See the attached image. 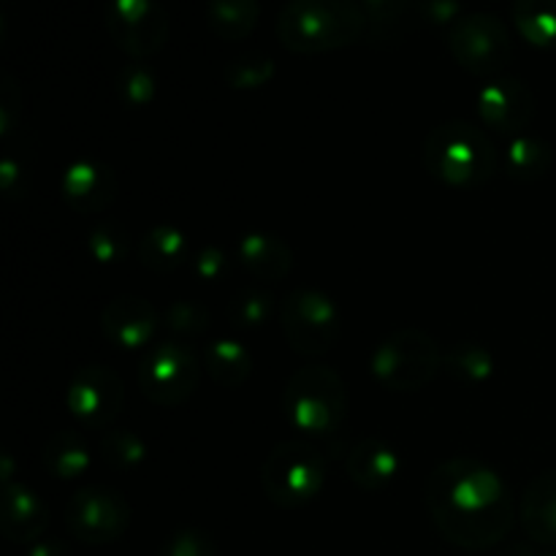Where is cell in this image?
I'll list each match as a JSON object with an SVG mask.
<instances>
[{
	"label": "cell",
	"mask_w": 556,
	"mask_h": 556,
	"mask_svg": "<svg viewBox=\"0 0 556 556\" xmlns=\"http://www.w3.org/2000/svg\"><path fill=\"white\" fill-rule=\"evenodd\" d=\"M261 16V0H210L206 22L223 41H242L255 30Z\"/></svg>",
	"instance_id": "44dd1931"
},
{
	"label": "cell",
	"mask_w": 556,
	"mask_h": 556,
	"mask_svg": "<svg viewBox=\"0 0 556 556\" xmlns=\"http://www.w3.org/2000/svg\"><path fill=\"white\" fill-rule=\"evenodd\" d=\"M47 525L49 510L38 500V494L22 486V483L5 481L3 500H0V527H3V535L14 543H30L41 538Z\"/></svg>",
	"instance_id": "2e32d148"
},
{
	"label": "cell",
	"mask_w": 556,
	"mask_h": 556,
	"mask_svg": "<svg viewBox=\"0 0 556 556\" xmlns=\"http://www.w3.org/2000/svg\"><path fill=\"white\" fill-rule=\"evenodd\" d=\"M280 320L288 345L302 356H324L340 340V313L320 291H293L282 302Z\"/></svg>",
	"instance_id": "ba28073f"
},
{
	"label": "cell",
	"mask_w": 556,
	"mask_h": 556,
	"mask_svg": "<svg viewBox=\"0 0 556 556\" xmlns=\"http://www.w3.org/2000/svg\"><path fill=\"white\" fill-rule=\"evenodd\" d=\"M440 348L427 331L400 329L372 353V375L389 391H418L438 375Z\"/></svg>",
	"instance_id": "8992f818"
},
{
	"label": "cell",
	"mask_w": 556,
	"mask_h": 556,
	"mask_svg": "<svg viewBox=\"0 0 556 556\" xmlns=\"http://www.w3.org/2000/svg\"><path fill=\"white\" fill-rule=\"evenodd\" d=\"M427 505L445 541L483 552L503 541L516 519L503 478L472 459H448L427 478Z\"/></svg>",
	"instance_id": "6da1fadb"
},
{
	"label": "cell",
	"mask_w": 556,
	"mask_h": 556,
	"mask_svg": "<svg viewBox=\"0 0 556 556\" xmlns=\"http://www.w3.org/2000/svg\"><path fill=\"white\" fill-rule=\"evenodd\" d=\"M193 269L195 275L204 282H217L223 280L228 269V258L220 248H204L193 255Z\"/></svg>",
	"instance_id": "d590c367"
},
{
	"label": "cell",
	"mask_w": 556,
	"mask_h": 556,
	"mask_svg": "<svg viewBox=\"0 0 556 556\" xmlns=\"http://www.w3.org/2000/svg\"><path fill=\"white\" fill-rule=\"evenodd\" d=\"M125 400V386L117 372L92 364V367L79 369L65 391V405L71 416L79 424L92 429H103L119 416Z\"/></svg>",
	"instance_id": "7c38bea8"
},
{
	"label": "cell",
	"mask_w": 556,
	"mask_h": 556,
	"mask_svg": "<svg viewBox=\"0 0 556 556\" xmlns=\"http://www.w3.org/2000/svg\"><path fill=\"white\" fill-rule=\"evenodd\" d=\"M521 521L532 541L556 546V470L543 472L527 486Z\"/></svg>",
	"instance_id": "d6986e66"
},
{
	"label": "cell",
	"mask_w": 556,
	"mask_h": 556,
	"mask_svg": "<svg viewBox=\"0 0 556 556\" xmlns=\"http://www.w3.org/2000/svg\"><path fill=\"white\" fill-rule=\"evenodd\" d=\"M161 556H215V546L210 543V538H204L195 530L177 532L172 541L163 546Z\"/></svg>",
	"instance_id": "e575fe53"
},
{
	"label": "cell",
	"mask_w": 556,
	"mask_h": 556,
	"mask_svg": "<svg viewBox=\"0 0 556 556\" xmlns=\"http://www.w3.org/2000/svg\"><path fill=\"white\" fill-rule=\"evenodd\" d=\"M117 92L128 106H147L157 92V79L147 65L128 63L117 76Z\"/></svg>",
	"instance_id": "f1b7e54d"
},
{
	"label": "cell",
	"mask_w": 556,
	"mask_h": 556,
	"mask_svg": "<svg viewBox=\"0 0 556 556\" xmlns=\"http://www.w3.org/2000/svg\"><path fill=\"white\" fill-rule=\"evenodd\" d=\"M362 5L375 33H389L400 25L405 11L410 9V0H362Z\"/></svg>",
	"instance_id": "d6a6232c"
},
{
	"label": "cell",
	"mask_w": 556,
	"mask_h": 556,
	"mask_svg": "<svg viewBox=\"0 0 556 556\" xmlns=\"http://www.w3.org/2000/svg\"><path fill=\"white\" fill-rule=\"evenodd\" d=\"M239 261L258 280H282L293 269V253L275 233H244L237 244Z\"/></svg>",
	"instance_id": "ac0fdd59"
},
{
	"label": "cell",
	"mask_w": 556,
	"mask_h": 556,
	"mask_svg": "<svg viewBox=\"0 0 556 556\" xmlns=\"http://www.w3.org/2000/svg\"><path fill=\"white\" fill-rule=\"evenodd\" d=\"M106 27L125 54L144 60L161 52L168 41L172 20L161 0H109Z\"/></svg>",
	"instance_id": "8fae6325"
},
{
	"label": "cell",
	"mask_w": 556,
	"mask_h": 556,
	"mask_svg": "<svg viewBox=\"0 0 556 556\" xmlns=\"http://www.w3.org/2000/svg\"><path fill=\"white\" fill-rule=\"evenodd\" d=\"M275 76V60L264 52H248L228 60L223 68V79L237 90H255V87L269 85Z\"/></svg>",
	"instance_id": "484cf974"
},
{
	"label": "cell",
	"mask_w": 556,
	"mask_h": 556,
	"mask_svg": "<svg viewBox=\"0 0 556 556\" xmlns=\"http://www.w3.org/2000/svg\"><path fill=\"white\" fill-rule=\"evenodd\" d=\"M510 556H556V552H546V554H530V552H516Z\"/></svg>",
	"instance_id": "74e56055"
},
{
	"label": "cell",
	"mask_w": 556,
	"mask_h": 556,
	"mask_svg": "<svg viewBox=\"0 0 556 556\" xmlns=\"http://www.w3.org/2000/svg\"><path fill=\"white\" fill-rule=\"evenodd\" d=\"M101 451L103 459L109 465L119 467V470H134L147 459L144 440L136 432H128V429H112V432L103 434Z\"/></svg>",
	"instance_id": "83f0119b"
},
{
	"label": "cell",
	"mask_w": 556,
	"mask_h": 556,
	"mask_svg": "<svg viewBox=\"0 0 556 556\" xmlns=\"http://www.w3.org/2000/svg\"><path fill=\"white\" fill-rule=\"evenodd\" d=\"M396 472H400V456L378 438L362 440L348 456V476L356 486L367 489V492L389 486Z\"/></svg>",
	"instance_id": "e0dca14e"
},
{
	"label": "cell",
	"mask_w": 556,
	"mask_h": 556,
	"mask_svg": "<svg viewBox=\"0 0 556 556\" xmlns=\"http://www.w3.org/2000/svg\"><path fill=\"white\" fill-rule=\"evenodd\" d=\"M514 25L532 47L556 49V0H514Z\"/></svg>",
	"instance_id": "603a6c76"
},
{
	"label": "cell",
	"mask_w": 556,
	"mask_h": 556,
	"mask_svg": "<svg viewBox=\"0 0 556 556\" xmlns=\"http://www.w3.org/2000/svg\"><path fill=\"white\" fill-rule=\"evenodd\" d=\"M497 147L470 123H443L424 141V166L451 188H478L497 172Z\"/></svg>",
	"instance_id": "3957f363"
},
{
	"label": "cell",
	"mask_w": 556,
	"mask_h": 556,
	"mask_svg": "<svg viewBox=\"0 0 556 556\" xmlns=\"http://www.w3.org/2000/svg\"><path fill=\"white\" fill-rule=\"evenodd\" d=\"M190 242L179 228L155 226L141 237L139 258L152 271H174L188 261Z\"/></svg>",
	"instance_id": "ffe728a7"
},
{
	"label": "cell",
	"mask_w": 556,
	"mask_h": 556,
	"mask_svg": "<svg viewBox=\"0 0 556 556\" xmlns=\"http://www.w3.org/2000/svg\"><path fill=\"white\" fill-rule=\"evenodd\" d=\"M448 49L456 63L476 76H494L514 58L508 27L486 11L465 14L448 30Z\"/></svg>",
	"instance_id": "52a82bcc"
},
{
	"label": "cell",
	"mask_w": 556,
	"mask_h": 556,
	"mask_svg": "<svg viewBox=\"0 0 556 556\" xmlns=\"http://www.w3.org/2000/svg\"><path fill=\"white\" fill-rule=\"evenodd\" d=\"M166 326L177 334H201L210 326V313H206L204 304L182 299L166 309Z\"/></svg>",
	"instance_id": "1f68e13d"
},
{
	"label": "cell",
	"mask_w": 556,
	"mask_h": 556,
	"mask_svg": "<svg viewBox=\"0 0 556 556\" xmlns=\"http://www.w3.org/2000/svg\"><path fill=\"white\" fill-rule=\"evenodd\" d=\"M445 367L459 375L462 380H467V383H483L494 375V358L483 345L465 342V345H456L454 351H448Z\"/></svg>",
	"instance_id": "4316f807"
},
{
	"label": "cell",
	"mask_w": 556,
	"mask_h": 556,
	"mask_svg": "<svg viewBox=\"0 0 556 556\" xmlns=\"http://www.w3.org/2000/svg\"><path fill=\"white\" fill-rule=\"evenodd\" d=\"M418 14L432 27H451L462 20V0H418Z\"/></svg>",
	"instance_id": "836d02e7"
},
{
	"label": "cell",
	"mask_w": 556,
	"mask_h": 556,
	"mask_svg": "<svg viewBox=\"0 0 556 556\" xmlns=\"http://www.w3.org/2000/svg\"><path fill=\"white\" fill-rule=\"evenodd\" d=\"M128 233L112 220L92 228L90 239H87V250H90L92 258H96L98 264H117V261H123L125 255H128Z\"/></svg>",
	"instance_id": "f546056e"
},
{
	"label": "cell",
	"mask_w": 556,
	"mask_h": 556,
	"mask_svg": "<svg viewBox=\"0 0 556 556\" xmlns=\"http://www.w3.org/2000/svg\"><path fill=\"white\" fill-rule=\"evenodd\" d=\"M478 114L489 128L500 134H516L535 117V96L530 87L510 76H500L478 92Z\"/></svg>",
	"instance_id": "4fadbf2b"
},
{
	"label": "cell",
	"mask_w": 556,
	"mask_h": 556,
	"mask_svg": "<svg viewBox=\"0 0 556 556\" xmlns=\"http://www.w3.org/2000/svg\"><path fill=\"white\" fill-rule=\"evenodd\" d=\"M103 334L117 348H141L157 329V313L147 299L123 296L106 304L101 313Z\"/></svg>",
	"instance_id": "5bb4252c"
},
{
	"label": "cell",
	"mask_w": 556,
	"mask_h": 556,
	"mask_svg": "<svg viewBox=\"0 0 556 556\" xmlns=\"http://www.w3.org/2000/svg\"><path fill=\"white\" fill-rule=\"evenodd\" d=\"M65 525L76 541L103 546L125 535L130 527V505L114 489L85 486L65 505Z\"/></svg>",
	"instance_id": "30bf717a"
},
{
	"label": "cell",
	"mask_w": 556,
	"mask_h": 556,
	"mask_svg": "<svg viewBox=\"0 0 556 556\" xmlns=\"http://www.w3.org/2000/svg\"><path fill=\"white\" fill-rule=\"evenodd\" d=\"M206 369L217 383L237 389L253 372V356L237 340H217L206 348Z\"/></svg>",
	"instance_id": "d4e9b609"
},
{
	"label": "cell",
	"mask_w": 556,
	"mask_h": 556,
	"mask_svg": "<svg viewBox=\"0 0 556 556\" xmlns=\"http://www.w3.org/2000/svg\"><path fill=\"white\" fill-rule=\"evenodd\" d=\"M63 195L74 210L103 212L117 195V179L112 168L98 161H76L63 174Z\"/></svg>",
	"instance_id": "9a60e30c"
},
{
	"label": "cell",
	"mask_w": 556,
	"mask_h": 556,
	"mask_svg": "<svg viewBox=\"0 0 556 556\" xmlns=\"http://www.w3.org/2000/svg\"><path fill=\"white\" fill-rule=\"evenodd\" d=\"M348 410V394L340 375L329 367H302L282 389V413L299 432L324 438L340 429Z\"/></svg>",
	"instance_id": "277c9868"
},
{
	"label": "cell",
	"mask_w": 556,
	"mask_h": 556,
	"mask_svg": "<svg viewBox=\"0 0 556 556\" xmlns=\"http://www.w3.org/2000/svg\"><path fill=\"white\" fill-rule=\"evenodd\" d=\"M505 172L516 182H538L554 166V150L538 136H519L505 150Z\"/></svg>",
	"instance_id": "7402d4cb"
},
{
	"label": "cell",
	"mask_w": 556,
	"mask_h": 556,
	"mask_svg": "<svg viewBox=\"0 0 556 556\" xmlns=\"http://www.w3.org/2000/svg\"><path fill=\"white\" fill-rule=\"evenodd\" d=\"M43 465L49 467L54 478L71 481V478H79L87 472V467H90V448H87L81 434L58 432L54 438H49L47 448H43Z\"/></svg>",
	"instance_id": "cb8c5ba5"
},
{
	"label": "cell",
	"mask_w": 556,
	"mask_h": 556,
	"mask_svg": "<svg viewBox=\"0 0 556 556\" xmlns=\"http://www.w3.org/2000/svg\"><path fill=\"white\" fill-rule=\"evenodd\" d=\"M199 356L182 342L155 345L139 364V389L161 407L182 405L199 386Z\"/></svg>",
	"instance_id": "9c48e42d"
},
{
	"label": "cell",
	"mask_w": 556,
	"mask_h": 556,
	"mask_svg": "<svg viewBox=\"0 0 556 556\" xmlns=\"http://www.w3.org/2000/svg\"><path fill=\"white\" fill-rule=\"evenodd\" d=\"M27 556H71V552L60 541H38L33 543Z\"/></svg>",
	"instance_id": "8d00e7d4"
},
{
	"label": "cell",
	"mask_w": 556,
	"mask_h": 556,
	"mask_svg": "<svg viewBox=\"0 0 556 556\" xmlns=\"http://www.w3.org/2000/svg\"><path fill=\"white\" fill-rule=\"evenodd\" d=\"M326 483V462L318 448L302 440L277 445L264 462L261 486L277 508H302L320 494Z\"/></svg>",
	"instance_id": "5b68a950"
},
{
	"label": "cell",
	"mask_w": 556,
	"mask_h": 556,
	"mask_svg": "<svg viewBox=\"0 0 556 556\" xmlns=\"http://www.w3.org/2000/svg\"><path fill=\"white\" fill-rule=\"evenodd\" d=\"M271 315V296L261 288H244L233 296L231 302V318L237 320L239 326H248V329H255V326H264Z\"/></svg>",
	"instance_id": "4dcf8cb0"
},
{
	"label": "cell",
	"mask_w": 556,
	"mask_h": 556,
	"mask_svg": "<svg viewBox=\"0 0 556 556\" xmlns=\"http://www.w3.org/2000/svg\"><path fill=\"white\" fill-rule=\"evenodd\" d=\"M367 25L362 0H286L277 38L293 54H324L356 43Z\"/></svg>",
	"instance_id": "7a4b0ae2"
}]
</instances>
